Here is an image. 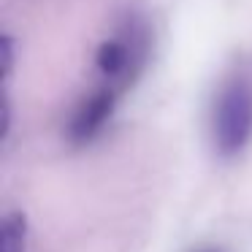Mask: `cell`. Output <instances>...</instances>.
Listing matches in <instances>:
<instances>
[{"label": "cell", "instance_id": "5b68a950", "mask_svg": "<svg viewBox=\"0 0 252 252\" xmlns=\"http://www.w3.org/2000/svg\"><path fill=\"white\" fill-rule=\"evenodd\" d=\"M198 252H220V250H198Z\"/></svg>", "mask_w": 252, "mask_h": 252}, {"label": "cell", "instance_id": "277c9868", "mask_svg": "<svg viewBox=\"0 0 252 252\" xmlns=\"http://www.w3.org/2000/svg\"><path fill=\"white\" fill-rule=\"evenodd\" d=\"M28 250V217L22 212H8L3 217L0 252H25Z\"/></svg>", "mask_w": 252, "mask_h": 252}, {"label": "cell", "instance_id": "3957f363", "mask_svg": "<svg viewBox=\"0 0 252 252\" xmlns=\"http://www.w3.org/2000/svg\"><path fill=\"white\" fill-rule=\"evenodd\" d=\"M117 95H120L117 90L100 84L79 100V106L73 109L71 120H68V141L73 147L93 144L106 130V125H109L111 114L117 109Z\"/></svg>", "mask_w": 252, "mask_h": 252}, {"label": "cell", "instance_id": "6da1fadb", "mask_svg": "<svg viewBox=\"0 0 252 252\" xmlns=\"http://www.w3.org/2000/svg\"><path fill=\"white\" fill-rule=\"evenodd\" d=\"M149 57V28L141 17L127 14L125 22L117 28L114 35L103 41L95 52V71L103 79L106 87L127 90L138 76Z\"/></svg>", "mask_w": 252, "mask_h": 252}, {"label": "cell", "instance_id": "7a4b0ae2", "mask_svg": "<svg viewBox=\"0 0 252 252\" xmlns=\"http://www.w3.org/2000/svg\"><path fill=\"white\" fill-rule=\"evenodd\" d=\"M214 149L222 158H233L252 138V84L233 76L220 87L214 103Z\"/></svg>", "mask_w": 252, "mask_h": 252}]
</instances>
